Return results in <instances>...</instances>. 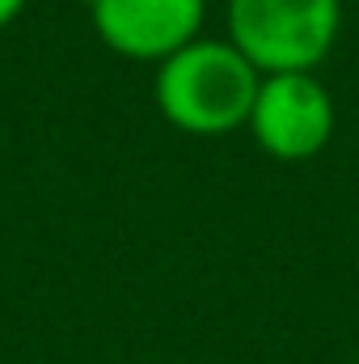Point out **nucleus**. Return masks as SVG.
<instances>
[{
    "label": "nucleus",
    "mask_w": 359,
    "mask_h": 364,
    "mask_svg": "<svg viewBox=\"0 0 359 364\" xmlns=\"http://www.w3.org/2000/svg\"><path fill=\"white\" fill-rule=\"evenodd\" d=\"M245 132L275 161H309L334 136V97L317 73H270L258 81Z\"/></svg>",
    "instance_id": "obj_3"
},
{
    "label": "nucleus",
    "mask_w": 359,
    "mask_h": 364,
    "mask_svg": "<svg viewBox=\"0 0 359 364\" xmlns=\"http://www.w3.org/2000/svg\"><path fill=\"white\" fill-rule=\"evenodd\" d=\"M263 73L228 38H194L157 64L153 97L170 127L199 140L241 132L258 97Z\"/></svg>",
    "instance_id": "obj_1"
},
{
    "label": "nucleus",
    "mask_w": 359,
    "mask_h": 364,
    "mask_svg": "<svg viewBox=\"0 0 359 364\" xmlns=\"http://www.w3.org/2000/svg\"><path fill=\"white\" fill-rule=\"evenodd\" d=\"M97 38L140 64H161L203 38L207 0H85Z\"/></svg>",
    "instance_id": "obj_4"
},
{
    "label": "nucleus",
    "mask_w": 359,
    "mask_h": 364,
    "mask_svg": "<svg viewBox=\"0 0 359 364\" xmlns=\"http://www.w3.org/2000/svg\"><path fill=\"white\" fill-rule=\"evenodd\" d=\"M21 9H26V0H0V30H4V26H9Z\"/></svg>",
    "instance_id": "obj_5"
},
{
    "label": "nucleus",
    "mask_w": 359,
    "mask_h": 364,
    "mask_svg": "<svg viewBox=\"0 0 359 364\" xmlns=\"http://www.w3.org/2000/svg\"><path fill=\"white\" fill-rule=\"evenodd\" d=\"M343 30V0H228V43L263 73H317Z\"/></svg>",
    "instance_id": "obj_2"
}]
</instances>
